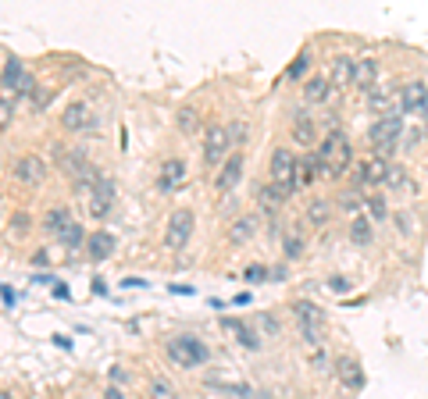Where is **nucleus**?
<instances>
[{"instance_id": "1", "label": "nucleus", "mask_w": 428, "mask_h": 399, "mask_svg": "<svg viewBox=\"0 0 428 399\" xmlns=\"http://www.w3.org/2000/svg\"><path fill=\"white\" fill-rule=\"evenodd\" d=\"M314 154H318V175L325 179V182H339L343 175H350V168H353V143H350V136L339 129V132H325L321 139H318V147H314Z\"/></svg>"}, {"instance_id": "2", "label": "nucleus", "mask_w": 428, "mask_h": 399, "mask_svg": "<svg viewBox=\"0 0 428 399\" xmlns=\"http://www.w3.org/2000/svg\"><path fill=\"white\" fill-rule=\"evenodd\" d=\"M403 132H407V118H403L400 111L375 118V122L368 125V147H371V154L392 164V157H396V150H400V143H403Z\"/></svg>"}, {"instance_id": "3", "label": "nucleus", "mask_w": 428, "mask_h": 399, "mask_svg": "<svg viewBox=\"0 0 428 399\" xmlns=\"http://www.w3.org/2000/svg\"><path fill=\"white\" fill-rule=\"evenodd\" d=\"M164 356L178 367V371H196L210 360V346L200 339V335H189V331H178L164 342Z\"/></svg>"}, {"instance_id": "4", "label": "nucleus", "mask_w": 428, "mask_h": 399, "mask_svg": "<svg viewBox=\"0 0 428 399\" xmlns=\"http://www.w3.org/2000/svg\"><path fill=\"white\" fill-rule=\"evenodd\" d=\"M293 317H296V331L311 346V353L325 349V339H328V317H325V310L318 303H311V299H293Z\"/></svg>"}, {"instance_id": "5", "label": "nucleus", "mask_w": 428, "mask_h": 399, "mask_svg": "<svg viewBox=\"0 0 428 399\" xmlns=\"http://www.w3.org/2000/svg\"><path fill=\"white\" fill-rule=\"evenodd\" d=\"M296 161H300V157H296L289 147H275V150H272V161H268V182H275L289 200L300 193V189H296Z\"/></svg>"}, {"instance_id": "6", "label": "nucleus", "mask_w": 428, "mask_h": 399, "mask_svg": "<svg viewBox=\"0 0 428 399\" xmlns=\"http://www.w3.org/2000/svg\"><path fill=\"white\" fill-rule=\"evenodd\" d=\"M396 111H400L403 118H407V115H414V118H428V83L410 79V83L396 86Z\"/></svg>"}, {"instance_id": "7", "label": "nucleus", "mask_w": 428, "mask_h": 399, "mask_svg": "<svg viewBox=\"0 0 428 399\" xmlns=\"http://www.w3.org/2000/svg\"><path fill=\"white\" fill-rule=\"evenodd\" d=\"M232 154V143H229V129L225 125H207L203 129V164L207 168H222Z\"/></svg>"}, {"instance_id": "8", "label": "nucleus", "mask_w": 428, "mask_h": 399, "mask_svg": "<svg viewBox=\"0 0 428 399\" xmlns=\"http://www.w3.org/2000/svg\"><path fill=\"white\" fill-rule=\"evenodd\" d=\"M193 225H196V218H193L189 207L171 211V214H168V225H164V246H168V250H186V243L193 239Z\"/></svg>"}, {"instance_id": "9", "label": "nucleus", "mask_w": 428, "mask_h": 399, "mask_svg": "<svg viewBox=\"0 0 428 399\" xmlns=\"http://www.w3.org/2000/svg\"><path fill=\"white\" fill-rule=\"evenodd\" d=\"M50 157L58 161V168H61L68 179H82V175L93 168L82 147H72V150H68L65 143H50Z\"/></svg>"}, {"instance_id": "10", "label": "nucleus", "mask_w": 428, "mask_h": 399, "mask_svg": "<svg viewBox=\"0 0 428 399\" xmlns=\"http://www.w3.org/2000/svg\"><path fill=\"white\" fill-rule=\"evenodd\" d=\"M243 171H247V154H243V150H232L229 161L218 168V175H214V189H218V193H232V189L243 182Z\"/></svg>"}, {"instance_id": "11", "label": "nucleus", "mask_w": 428, "mask_h": 399, "mask_svg": "<svg viewBox=\"0 0 428 399\" xmlns=\"http://www.w3.org/2000/svg\"><path fill=\"white\" fill-rule=\"evenodd\" d=\"M186 175H189V168H186L182 157H164L161 168H157V189L161 193H175L186 182Z\"/></svg>"}, {"instance_id": "12", "label": "nucleus", "mask_w": 428, "mask_h": 399, "mask_svg": "<svg viewBox=\"0 0 428 399\" xmlns=\"http://www.w3.org/2000/svg\"><path fill=\"white\" fill-rule=\"evenodd\" d=\"M254 203H257L268 218H279V211L289 203V196H286L275 182H261V186H254Z\"/></svg>"}, {"instance_id": "13", "label": "nucleus", "mask_w": 428, "mask_h": 399, "mask_svg": "<svg viewBox=\"0 0 428 399\" xmlns=\"http://www.w3.org/2000/svg\"><path fill=\"white\" fill-rule=\"evenodd\" d=\"M353 75H357V58L336 54L332 65H328V83H332V90H350V86H353Z\"/></svg>"}, {"instance_id": "14", "label": "nucleus", "mask_w": 428, "mask_h": 399, "mask_svg": "<svg viewBox=\"0 0 428 399\" xmlns=\"http://www.w3.org/2000/svg\"><path fill=\"white\" fill-rule=\"evenodd\" d=\"M15 179H18L22 186H40V182L47 179V161L36 157V154L18 157V161H15Z\"/></svg>"}, {"instance_id": "15", "label": "nucleus", "mask_w": 428, "mask_h": 399, "mask_svg": "<svg viewBox=\"0 0 428 399\" xmlns=\"http://www.w3.org/2000/svg\"><path fill=\"white\" fill-rule=\"evenodd\" d=\"M222 328L232 331L243 349H250V353H261V349H264V339L254 331V324H247V321H240V317H222Z\"/></svg>"}, {"instance_id": "16", "label": "nucleus", "mask_w": 428, "mask_h": 399, "mask_svg": "<svg viewBox=\"0 0 428 399\" xmlns=\"http://www.w3.org/2000/svg\"><path fill=\"white\" fill-rule=\"evenodd\" d=\"M336 378H339V385L350 388V392H360V388H364V367H360L350 353L336 356Z\"/></svg>"}, {"instance_id": "17", "label": "nucleus", "mask_w": 428, "mask_h": 399, "mask_svg": "<svg viewBox=\"0 0 428 399\" xmlns=\"http://www.w3.org/2000/svg\"><path fill=\"white\" fill-rule=\"evenodd\" d=\"M378 75H382V61L378 58H357V75H353V86H357V93H371L375 86H378Z\"/></svg>"}, {"instance_id": "18", "label": "nucleus", "mask_w": 428, "mask_h": 399, "mask_svg": "<svg viewBox=\"0 0 428 399\" xmlns=\"http://www.w3.org/2000/svg\"><path fill=\"white\" fill-rule=\"evenodd\" d=\"M289 136H293V143H300V147H307V150H314L318 147V122L307 115V111H300L293 122H289Z\"/></svg>"}, {"instance_id": "19", "label": "nucleus", "mask_w": 428, "mask_h": 399, "mask_svg": "<svg viewBox=\"0 0 428 399\" xmlns=\"http://www.w3.org/2000/svg\"><path fill=\"white\" fill-rule=\"evenodd\" d=\"M61 125H65L68 132H86V129L93 125L90 104H86V100H72V104L65 107V115H61Z\"/></svg>"}, {"instance_id": "20", "label": "nucleus", "mask_w": 428, "mask_h": 399, "mask_svg": "<svg viewBox=\"0 0 428 399\" xmlns=\"http://www.w3.org/2000/svg\"><path fill=\"white\" fill-rule=\"evenodd\" d=\"M111 203H114V179H111V175H100V182H97L93 196H90V214H93V218H107Z\"/></svg>"}, {"instance_id": "21", "label": "nucleus", "mask_w": 428, "mask_h": 399, "mask_svg": "<svg viewBox=\"0 0 428 399\" xmlns=\"http://www.w3.org/2000/svg\"><path fill=\"white\" fill-rule=\"evenodd\" d=\"M114 250H118V239H114V232H90V239H86V257L90 260H111L114 257Z\"/></svg>"}, {"instance_id": "22", "label": "nucleus", "mask_w": 428, "mask_h": 399, "mask_svg": "<svg viewBox=\"0 0 428 399\" xmlns=\"http://www.w3.org/2000/svg\"><path fill=\"white\" fill-rule=\"evenodd\" d=\"M385 196L389 193H400V196H410V193H417V182L410 179V171L403 168V164H389V171H385Z\"/></svg>"}, {"instance_id": "23", "label": "nucleus", "mask_w": 428, "mask_h": 399, "mask_svg": "<svg viewBox=\"0 0 428 399\" xmlns=\"http://www.w3.org/2000/svg\"><path fill=\"white\" fill-rule=\"evenodd\" d=\"M332 93H336V90H332V83H328V72H325V75H311V79L304 83V104H311V107L328 104Z\"/></svg>"}, {"instance_id": "24", "label": "nucleus", "mask_w": 428, "mask_h": 399, "mask_svg": "<svg viewBox=\"0 0 428 399\" xmlns=\"http://www.w3.org/2000/svg\"><path fill=\"white\" fill-rule=\"evenodd\" d=\"M318 168H321V164H318V154H314V150H304V154H300V161H296V189H300V193L321 179V175H318Z\"/></svg>"}, {"instance_id": "25", "label": "nucleus", "mask_w": 428, "mask_h": 399, "mask_svg": "<svg viewBox=\"0 0 428 399\" xmlns=\"http://www.w3.org/2000/svg\"><path fill=\"white\" fill-rule=\"evenodd\" d=\"M332 214H336V200H328V196H314L307 203V225H314V228H325L332 221Z\"/></svg>"}, {"instance_id": "26", "label": "nucleus", "mask_w": 428, "mask_h": 399, "mask_svg": "<svg viewBox=\"0 0 428 399\" xmlns=\"http://www.w3.org/2000/svg\"><path fill=\"white\" fill-rule=\"evenodd\" d=\"M68 225H72V207H65V203H58V207H50V211L43 214V232L54 235V239H58Z\"/></svg>"}, {"instance_id": "27", "label": "nucleus", "mask_w": 428, "mask_h": 399, "mask_svg": "<svg viewBox=\"0 0 428 399\" xmlns=\"http://www.w3.org/2000/svg\"><path fill=\"white\" fill-rule=\"evenodd\" d=\"M254 235H257V218H254V214H243V218H236V221L229 225V243H232V246H247Z\"/></svg>"}, {"instance_id": "28", "label": "nucleus", "mask_w": 428, "mask_h": 399, "mask_svg": "<svg viewBox=\"0 0 428 399\" xmlns=\"http://www.w3.org/2000/svg\"><path fill=\"white\" fill-rule=\"evenodd\" d=\"M364 214L371 218V225H385L392 218V207H389V196L385 193H371L364 200Z\"/></svg>"}, {"instance_id": "29", "label": "nucleus", "mask_w": 428, "mask_h": 399, "mask_svg": "<svg viewBox=\"0 0 428 399\" xmlns=\"http://www.w3.org/2000/svg\"><path fill=\"white\" fill-rule=\"evenodd\" d=\"M346 232H350V243H353V246H360V250L375 243V225H371V218H368V214H357V218L350 221V228H346Z\"/></svg>"}, {"instance_id": "30", "label": "nucleus", "mask_w": 428, "mask_h": 399, "mask_svg": "<svg viewBox=\"0 0 428 399\" xmlns=\"http://www.w3.org/2000/svg\"><path fill=\"white\" fill-rule=\"evenodd\" d=\"M311 65H314V50H311V47H304V50H300V54L289 61V68H286V79H289V83H300V79L307 83V79H311Z\"/></svg>"}, {"instance_id": "31", "label": "nucleus", "mask_w": 428, "mask_h": 399, "mask_svg": "<svg viewBox=\"0 0 428 399\" xmlns=\"http://www.w3.org/2000/svg\"><path fill=\"white\" fill-rule=\"evenodd\" d=\"M22 79H26V65H22V58H8L4 61V72H0V90H18L22 86Z\"/></svg>"}, {"instance_id": "32", "label": "nucleus", "mask_w": 428, "mask_h": 399, "mask_svg": "<svg viewBox=\"0 0 428 399\" xmlns=\"http://www.w3.org/2000/svg\"><path fill=\"white\" fill-rule=\"evenodd\" d=\"M364 193H357V189H343L339 196H336V211H343V214H350V218H357V214H364Z\"/></svg>"}, {"instance_id": "33", "label": "nucleus", "mask_w": 428, "mask_h": 399, "mask_svg": "<svg viewBox=\"0 0 428 399\" xmlns=\"http://www.w3.org/2000/svg\"><path fill=\"white\" fill-rule=\"evenodd\" d=\"M86 239H90V232H86L79 221H72V225H68V228L58 235V243H61L68 253H75V250H86Z\"/></svg>"}, {"instance_id": "34", "label": "nucleus", "mask_w": 428, "mask_h": 399, "mask_svg": "<svg viewBox=\"0 0 428 399\" xmlns=\"http://www.w3.org/2000/svg\"><path fill=\"white\" fill-rule=\"evenodd\" d=\"M282 253H286V260H300L307 253V239L300 235V228H286L282 232Z\"/></svg>"}, {"instance_id": "35", "label": "nucleus", "mask_w": 428, "mask_h": 399, "mask_svg": "<svg viewBox=\"0 0 428 399\" xmlns=\"http://www.w3.org/2000/svg\"><path fill=\"white\" fill-rule=\"evenodd\" d=\"M392 228H396V235L400 239H410L414 232H417V218H414V211L410 207H400V211H392Z\"/></svg>"}, {"instance_id": "36", "label": "nucleus", "mask_w": 428, "mask_h": 399, "mask_svg": "<svg viewBox=\"0 0 428 399\" xmlns=\"http://www.w3.org/2000/svg\"><path fill=\"white\" fill-rule=\"evenodd\" d=\"M146 392H150V399H178V388H175L164 374H154V378L146 381Z\"/></svg>"}, {"instance_id": "37", "label": "nucleus", "mask_w": 428, "mask_h": 399, "mask_svg": "<svg viewBox=\"0 0 428 399\" xmlns=\"http://www.w3.org/2000/svg\"><path fill=\"white\" fill-rule=\"evenodd\" d=\"M33 232V218L26 214V211H15L11 218H8V235L11 239H26Z\"/></svg>"}, {"instance_id": "38", "label": "nucleus", "mask_w": 428, "mask_h": 399, "mask_svg": "<svg viewBox=\"0 0 428 399\" xmlns=\"http://www.w3.org/2000/svg\"><path fill=\"white\" fill-rule=\"evenodd\" d=\"M175 125H178V132L193 136V132L200 129V115H196V107H178V115H175Z\"/></svg>"}, {"instance_id": "39", "label": "nucleus", "mask_w": 428, "mask_h": 399, "mask_svg": "<svg viewBox=\"0 0 428 399\" xmlns=\"http://www.w3.org/2000/svg\"><path fill=\"white\" fill-rule=\"evenodd\" d=\"M311 371H314L318 378H332V374H336V360H328L325 349H314V353H311Z\"/></svg>"}, {"instance_id": "40", "label": "nucleus", "mask_w": 428, "mask_h": 399, "mask_svg": "<svg viewBox=\"0 0 428 399\" xmlns=\"http://www.w3.org/2000/svg\"><path fill=\"white\" fill-rule=\"evenodd\" d=\"M225 129H229V143H232V150H243L247 139H250V125L240 118V122H229Z\"/></svg>"}, {"instance_id": "41", "label": "nucleus", "mask_w": 428, "mask_h": 399, "mask_svg": "<svg viewBox=\"0 0 428 399\" xmlns=\"http://www.w3.org/2000/svg\"><path fill=\"white\" fill-rule=\"evenodd\" d=\"M421 143H424V125H414V129H407V132H403L400 150H417Z\"/></svg>"}, {"instance_id": "42", "label": "nucleus", "mask_w": 428, "mask_h": 399, "mask_svg": "<svg viewBox=\"0 0 428 399\" xmlns=\"http://www.w3.org/2000/svg\"><path fill=\"white\" fill-rule=\"evenodd\" d=\"M257 328H261L264 335H279V328H282V324H279V317H275V314H268V310H264V314H257Z\"/></svg>"}, {"instance_id": "43", "label": "nucleus", "mask_w": 428, "mask_h": 399, "mask_svg": "<svg viewBox=\"0 0 428 399\" xmlns=\"http://www.w3.org/2000/svg\"><path fill=\"white\" fill-rule=\"evenodd\" d=\"M11 118H15V100L11 97H0V132L11 125Z\"/></svg>"}, {"instance_id": "44", "label": "nucleus", "mask_w": 428, "mask_h": 399, "mask_svg": "<svg viewBox=\"0 0 428 399\" xmlns=\"http://www.w3.org/2000/svg\"><path fill=\"white\" fill-rule=\"evenodd\" d=\"M243 278H247V282H254V285H257V282H264V278H272V271H268V267H264V264H250V267H247V271H243Z\"/></svg>"}, {"instance_id": "45", "label": "nucleus", "mask_w": 428, "mask_h": 399, "mask_svg": "<svg viewBox=\"0 0 428 399\" xmlns=\"http://www.w3.org/2000/svg\"><path fill=\"white\" fill-rule=\"evenodd\" d=\"M328 289H332L336 296H346L353 285H350V278H343V275H332V278H328Z\"/></svg>"}, {"instance_id": "46", "label": "nucleus", "mask_w": 428, "mask_h": 399, "mask_svg": "<svg viewBox=\"0 0 428 399\" xmlns=\"http://www.w3.org/2000/svg\"><path fill=\"white\" fill-rule=\"evenodd\" d=\"M107 374H111V385H118V388H122V385H125V381H129V371H125V367H122V363H114V367H111V371H107Z\"/></svg>"}, {"instance_id": "47", "label": "nucleus", "mask_w": 428, "mask_h": 399, "mask_svg": "<svg viewBox=\"0 0 428 399\" xmlns=\"http://www.w3.org/2000/svg\"><path fill=\"white\" fill-rule=\"evenodd\" d=\"M33 264H36V267H47V264H50V253H47V250H36V253H33Z\"/></svg>"}, {"instance_id": "48", "label": "nucleus", "mask_w": 428, "mask_h": 399, "mask_svg": "<svg viewBox=\"0 0 428 399\" xmlns=\"http://www.w3.org/2000/svg\"><path fill=\"white\" fill-rule=\"evenodd\" d=\"M104 399H125V392H122L118 385H107V388H104Z\"/></svg>"}, {"instance_id": "49", "label": "nucleus", "mask_w": 428, "mask_h": 399, "mask_svg": "<svg viewBox=\"0 0 428 399\" xmlns=\"http://www.w3.org/2000/svg\"><path fill=\"white\" fill-rule=\"evenodd\" d=\"M54 296H58V299H68V285H61V282H54Z\"/></svg>"}, {"instance_id": "50", "label": "nucleus", "mask_w": 428, "mask_h": 399, "mask_svg": "<svg viewBox=\"0 0 428 399\" xmlns=\"http://www.w3.org/2000/svg\"><path fill=\"white\" fill-rule=\"evenodd\" d=\"M0 399H15V395H11V392H0Z\"/></svg>"}, {"instance_id": "51", "label": "nucleus", "mask_w": 428, "mask_h": 399, "mask_svg": "<svg viewBox=\"0 0 428 399\" xmlns=\"http://www.w3.org/2000/svg\"><path fill=\"white\" fill-rule=\"evenodd\" d=\"M421 125H424V139H428V118H424V122H421Z\"/></svg>"}]
</instances>
